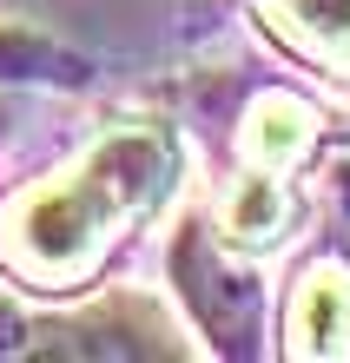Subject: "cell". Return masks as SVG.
Wrapping results in <instances>:
<instances>
[{
  "label": "cell",
  "mask_w": 350,
  "mask_h": 363,
  "mask_svg": "<svg viewBox=\"0 0 350 363\" xmlns=\"http://www.w3.org/2000/svg\"><path fill=\"white\" fill-rule=\"evenodd\" d=\"M165 165H172V145L159 133H126L113 145H99L73 185L40 191V199L20 211V245H27L40 264H73L113 218L139 211L152 191L165 185Z\"/></svg>",
  "instance_id": "obj_1"
},
{
  "label": "cell",
  "mask_w": 350,
  "mask_h": 363,
  "mask_svg": "<svg viewBox=\"0 0 350 363\" xmlns=\"http://www.w3.org/2000/svg\"><path fill=\"white\" fill-rule=\"evenodd\" d=\"M297 350H337L350 337V277L337 271H311L297 297Z\"/></svg>",
  "instance_id": "obj_2"
},
{
  "label": "cell",
  "mask_w": 350,
  "mask_h": 363,
  "mask_svg": "<svg viewBox=\"0 0 350 363\" xmlns=\"http://www.w3.org/2000/svg\"><path fill=\"white\" fill-rule=\"evenodd\" d=\"M278 185L271 179H245V191H238V205H231V231H245V238H271V225H278Z\"/></svg>",
  "instance_id": "obj_3"
},
{
  "label": "cell",
  "mask_w": 350,
  "mask_h": 363,
  "mask_svg": "<svg viewBox=\"0 0 350 363\" xmlns=\"http://www.w3.org/2000/svg\"><path fill=\"white\" fill-rule=\"evenodd\" d=\"M291 7H297L304 27H317V33H331V40L350 33V0H291Z\"/></svg>",
  "instance_id": "obj_4"
},
{
  "label": "cell",
  "mask_w": 350,
  "mask_h": 363,
  "mask_svg": "<svg viewBox=\"0 0 350 363\" xmlns=\"http://www.w3.org/2000/svg\"><path fill=\"white\" fill-rule=\"evenodd\" d=\"M40 47H27V40H13V33H0V67H33Z\"/></svg>",
  "instance_id": "obj_5"
}]
</instances>
